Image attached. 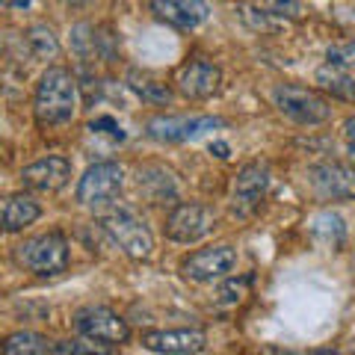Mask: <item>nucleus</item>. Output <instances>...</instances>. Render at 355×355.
<instances>
[{
    "instance_id": "bb28decb",
    "label": "nucleus",
    "mask_w": 355,
    "mask_h": 355,
    "mask_svg": "<svg viewBox=\"0 0 355 355\" xmlns=\"http://www.w3.org/2000/svg\"><path fill=\"white\" fill-rule=\"evenodd\" d=\"M326 57H329V62L349 69V65H355V42H349V44H338V48H329Z\"/></svg>"
},
{
    "instance_id": "2eb2a0df",
    "label": "nucleus",
    "mask_w": 355,
    "mask_h": 355,
    "mask_svg": "<svg viewBox=\"0 0 355 355\" xmlns=\"http://www.w3.org/2000/svg\"><path fill=\"white\" fill-rule=\"evenodd\" d=\"M151 12L181 30H193L207 21L210 6L207 0H151Z\"/></svg>"
},
{
    "instance_id": "a211bd4d",
    "label": "nucleus",
    "mask_w": 355,
    "mask_h": 355,
    "mask_svg": "<svg viewBox=\"0 0 355 355\" xmlns=\"http://www.w3.org/2000/svg\"><path fill=\"white\" fill-rule=\"evenodd\" d=\"M128 86L148 104H169L172 101V89L166 86L163 80H157L154 74H148V71H130L128 74Z\"/></svg>"
},
{
    "instance_id": "f704fd0d",
    "label": "nucleus",
    "mask_w": 355,
    "mask_h": 355,
    "mask_svg": "<svg viewBox=\"0 0 355 355\" xmlns=\"http://www.w3.org/2000/svg\"><path fill=\"white\" fill-rule=\"evenodd\" d=\"M0 210H3V205H0Z\"/></svg>"
},
{
    "instance_id": "c756f323",
    "label": "nucleus",
    "mask_w": 355,
    "mask_h": 355,
    "mask_svg": "<svg viewBox=\"0 0 355 355\" xmlns=\"http://www.w3.org/2000/svg\"><path fill=\"white\" fill-rule=\"evenodd\" d=\"M210 151H214L219 160H228V146L225 142H210Z\"/></svg>"
},
{
    "instance_id": "5701e85b",
    "label": "nucleus",
    "mask_w": 355,
    "mask_h": 355,
    "mask_svg": "<svg viewBox=\"0 0 355 355\" xmlns=\"http://www.w3.org/2000/svg\"><path fill=\"white\" fill-rule=\"evenodd\" d=\"M311 231H314V237L320 243H326V246H340L343 243V219L338 214H323L314 219V225H311Z\"/></svg>"
},
{
    "instance_id": "72a5a7b5",
    "label": "nucleus",
    "mask_w": 355,
    "mask_h": 355,
    "mask_svg": "<svg viewBox=\"0 0 355 355\" xmlns=\"http://www.w3.org/2000/svg\"><path fill=\"white\" fill-rule=\"evenodd\" d=\"M71 3H89V0H71Z\"/></svg>"
},
{
    "instance_id": "423d86ee",
    "label": "nucleus",
    "mask_w": 355,
    "mask_h": 355,
    "mask_svg": "<svg viewBox=\"0 0 355 355\" xmlns=\"http://www.w3.org/2000/svg\"><path fill=\"white\" fill-rule=\"evenodd\" d=\"M121 166L119 163H95L83 172L80 184H77V202L86 207H101L110 205L121 193Z\"/></svg>"
},
{
    "instance_id": "39448f33",
    "label": "nucleus",
    "mask_w": 355,
    "mask_h": 355,
    "mask_svg": "<svg viewBox=\"0 0 355 355\" xmlns=\"http://www.w3.org/2000/svg\"><path fill=\"white\" fill-rule=\"evenodd\" d=\"M74 329L86 340L104 343V347H121L130 338L128 323L107 305H86L74 314Z\"/></svg>"
},
{
    "instance_id": "393cba45",
    "label": "nucleus",
    "mask_w": 355,
    "mask_h": 355,
    "mask_svg": "<svg viewBox=\"0 0 355 355\" xmlns=\"http://www.w3.org/2000/svg\"><path fill=\"white\" fill-rule=\"evenodd\" d=\"M270 9L272 15H279V18H302L305 15V9L299 0H270Z\"/></svg>"
},
{
    "instance_id": "4be33fe9",
    "label": "nucleus",
    "mask_w": 355,
    "mask_h": 355,
    "mask_svg": "<svg viewBox=\"0 0 355 355\" xmlns=\"http://www.w3.org/2000/svg\"><path fill=\"white\" fill-rule=\"evenodd\" d=\"M24 39H27V48L33 51V57H39V60H48L60 51V42H57V36H53V30L44 27V24L30 27Z\"/></svg>"
},
{
    "instance_id": "4468645a",
    "label": "nucleus",
    "mask_w": 355,
    "mask_h": 355,
    "mask_svg": "<svg viewBox=\"0 0 355 355\" xmlns=\"http://www.w3.org/2000/svg\"><path fill=\"white\" fill-rule=\"evenodd\" d=\"M142 347L166 355H190L207 347V335L202 329H175V331H146Z\"/></svg>"
},
{
    "instance_id": "dca6fc26",
    "label": "nucleus",
    "mask_w": 355,
    "mask_h": 355,
    "mask_svg": "<svg viewBox=\"0 0 355 355\" xmlns=\"http://www.w3.org/2000/svg\"><path fill=\"white\" fill-rule=\"evenodd\" d=\"M42 216V207L36 198L30 196H12L3 202V210H0V231L6 234H15V231H24L27 225H33Z\"/></svg>"
},
{
    "instance_id": "a878e982",
    "label": "nucleus",
    "mask_w": 355,
    "mask_h": 355,
    "mask_svg": "<svg viewBox=\"0 0 355 355\" xmlns=\"http://www.w3.org/2000/svg\"><path fill=\"white\" fill-rule=\"evenodd\" d=\"M89 130H92V133H107V137H113V139H125V130H121L119 121L110 119V116L92 119V121H89Z\"/></svg>"
},
{
    "instance_id": "6ab92c4d",
    "label": "nucleus",
    "mask_w": 355,
    "mask_h": 355,
    "mask_svg": "<svg viewBox=\"0 0 355 355\" xmlns=\"http://www.w3.org/2000/svg\"><path fill=\"white\" fill-rule=\"evenodd\" d=\"M317 83L331 92L335 98H343V101H355V80L343 71V65L329 62L323 69H317Z\"/></svg>"
},
{
    "instance_id": "9b49d317",
    "label": "nucleus",
    "mask_w": 355,
    "mask_h": 355,
    "mask_svg": "<svg viewBox=\"0 0 355 355\" xmlns=\"http://www.w3.org/2000/svg\"><path fill=\"white\" fill-rule=\"evenodd\" d=\"M237 266V249L231 246H210L187 254L181 261V272L193 282H214L228 275Z\"/></svg>"
},
{
    "instance_id": "0eeeda50",
    "label": "nucleus",
    "mask_w": 355,
    "mask_h": 355,
    "mask_svg": "<svg viewBox=\"0 0 355 355\" xmlns=\"http://www.w3.org/2000/svg\"><path fill=\"white\" fill-rule=\"evenodd\" d=\"M308 184L323 202H343L355 198V163H320L311 166Z\"/></svg>"
},
{
    "instance_id": "20e7f679",
    "label": "nucleus",
    "mask_w": 355,
    "mask_h": 355,
    "mask_svg": "<svg viewBox=\"0 0 355 355\" xmlns=\"http://www.w3.org/2000/svg\"><path fill=\"white\" fill-rule=\"evenodd\" d=\"M272 101L279 113L293 119L296 125H323L331 119V104L326 98L302 86H275Z\"/></svg>"
},
{
    "instance_id": "412c9836",
    "label": "nucleus",
    "mask_w": 355,
    "mask_h": 355,
    "mask_svg": "<svg viewBox=\"0 0 355 355\" xmlns=\"http://www.w3.org/2000/svg\"><path fill=\"white\" fill-rule=\"evenodd\" d=\"M101 42L104 36H98V27L92 24H77L71 30V48L80 60H95L101 53Z\"/></svg>"
},
{
    "instance_id": "f8f14e48",
    "label": "nucleus",
    "mask_w": 355,
    "mask_h": 355,
    "mask_svg": "<svg viewBox=\"0 0 355 355\" xmlns=\"http://www.w3.org/2000/svg\"><path fill=\"white\" fill-rule=\"evenodd\" d=\"M178 92L184 98H193V101H205V98H214L222 86V71L219 65L207 62V60H193L178 69Z\"/></svg>"
},
{
    "instance_id": "1a4fd4ad",
    "label": "nucleus",
    "mask_w": 355,
    "mask_h": 355,
    "mask_svg": "<svg viewBox=\"0 0 355 355\" xmlns=\"http://www.w3.org/2000/svg\"><path fill=\"white\" fill-rule=\"evenodd\" d=\"M216 128H225V121L216 116H157V119H148L146 133L160 142H184Z\"/></svg>"
},
{
    "instance_id": "b1692460",
    "label": "nucleus",
    "mask_w": 355,
    "mask_h": 355,
    "mask_svg": "<svg viewBox=\"0 0 355 355\" xmlns=\"http://www.w3.org/2000/svg\"><path fill=\"white\" fill-rule=\"evenodd\" d=\"M275 18L279 15H272L270 9L266 12H258V9H243V21L252 27V30H258V33H275Z\"/></svg>"
},
{
    "instance_id": "7c9ffc66",
    "label": "nucleus",
    "mask_w": 355,
    "mask_h": 355,
    "mask_svg": "<svg viewBox=\"0 0 355 355\" xmlns=\"http://www.w3.org/2000/svg\"><path fill=\"white\" fill-rule=\"evenodd\" d=\"M343 133H347L349 142H355V116H349L347 121H343Z\"/></svg>"
},
{
    "instance_id": "9d476101",
    "label": "nucleus",
    "mask_w": 355,
    "mask_h": 355,
    "mask_svg": "<svg viewBox=\"0 0 355 355\" xmlns=\"http://www.w3.org/2000/svg\"><path fill=\"white\" fill-rule=\"evenodd\" d=\"M266 187H270V169H266V163H246L237 172L231 210H234L237 216H252L263 202Z\"/></svg>"
},
{
    "instance_id": "2f4dec72",
    "label": "nucleus",
    "mask_w": 355,
    "mask_h": 355,
    "mask_svg": "<svg viewBox=\"0 0 355 355\" xmlns=\"http://www.w3.org/2000/svg\"><path fill=\"white\" fill-rule=\"evenodd\" d=\"M0 3H9V6H18V9H27L30 0H0Z\"/></svg>"
},
{
    "instance_id": "aec40b11",
    "label": "nucleus",
    "mask_w": 355,
    "mask_h": 355,
    "mask_svg": "<svg viewBox=\"0 0 355 355\" xmlns=\"http://www.w3.org/2000/svg\"><path fill=\"white\" fill-rule=\"evenodd\" d=\"M0 349L6 355H44V352H53V343L48 338L36 335V331H15V335H9L0 343Z\"/></svg>"
},
{
    "instance_id": "f3484780",
    "label": "nucleus",
    "mask_w": 355,
    "mask_h": 355,
    "mask_svg": "<svg viewBox=\"0 0 355 355\" xmlns=\"http://www.w3.org/2000/svg\"><path fill=\"white\" fill-rule=\"evenodd\" d=\"M139 190L151 198V205H166L178 196L172 175L166 169H160V166H146V169H139Z\"/></svg>"
},
{
    "instance_id": "cd10ccee",
    "label": "nucleus",
    "mask_w": 355,
    "mask_h": 355,
    "mask_svg": "<svg viewBox=\"0 0 355 355\" xmlns=\"http://www.w3.org/2000/svg\"><path fill=\"white\" fill-rule=\"evenodd\" d=\"M53 352H60V355H92V352H101L98 347H86L83 340H60V343H53Z\"/></svg>"
},
{
    "instance_id": "ddd939ff",
    "label": "nucleus",
    "mask_w": 355,
    "mask_h": 355,
    "mask_svg": "<svg viewBox=\"0 0 355 355\" xmlns=\"http://www.w3.org/2000/svg\"><path fill=\"white\" fill-rule=\"evenodd\" d=\"M69 178H71V163L65 157H44L21 169L24 187H30L36 193H57L69 184Z\"/></svg>"
},
{
    "instance_id": "f03ea898",
    "label": "nucleus",
    "mask_w": 355,
    "mask_h": 355,
    "mask_svg": "<svg viewBox=\"0 0 355 355\" xmlns=\"http://www.w3.org/2000/svg\"><path fill=\"white\" fill-rule=\"evenodd\" d=\"M15 261L36 275H60L69 266V240L60 231H48V234L24 240L15 249Z\"/></svg>"
},
{
    "instance_id": "6e6552de",
    "label": "nucleus",
    "mask_w": 355,
    "mask_h": 355,
    "mask_svg": "<svg viewBox=\"0 0 355 355\" xmlns=\"http://www.w3.org/2000/svg\"><path fill=\"white\" fill-rule=\"evenodd\" d=\"M214 225H216L214 210H207L205 205H196V202H184L166 219V237L175 243H196L205 234H210Z\"/></svg>"
},
{
    "instance_id": "473e14b6",
    "label": "nucleus",
    "mask_w": 355,
    "mask_h": 355,
    "mask_svg": "<svg viewBox=\"0 0 355 355\" xmlns=\"http://www.w3.org/2000/svg\"><path fill=\"white\" fill-rule=\"evenodd\" d=\"M349 157H352V163H355V142H352V146H349Z\"/></svg>"
},
{
    "instance_id": "7ed1b4c3",
    "label": "nucleus",
    "mask_w": 355,
    "mask_h": 355,
    "mask_svg": "<svg viewBox=\"0 0 355 355\" xmlns=\"http://www.w3.org/2000/svg\"><path fill=\"white\" fill-rule=\"evenodd\" d=\"M101 228L113 237V243L128 254V258H133V261H148L151 258L154 237H151L148 225L133 214V210H125V207L110 210V214L101 216Z\"/></svg>"
},
{
    "instance_id": "c85d7f7f",
    "label": "nucleus",
    "mask_w": 355,
    "mask_h": 355,
    "mask_svg": "<svg viewBox=\"0 0 355 355\" xmlns=\"http://www.w3.org/2000/svg\"><path fill=\"white\" fill-rule=\"evenodd\" d=\"M243 291H246V282H228V284L219 291V296H222V302H240Z\"/></svg>"
},
{
    "instance_id": "f257e3e1",
    "label": "nucleus",
    "mask_w": 355,
    "mask_h": 355,
    "mask_svg": "<svg viewBox=\"0 0 355 355\" xmlns=\"http://www.w3.org/2000/svg\"><path fill=\"white\" fill-rule=\"evenodd\" d=\"M33 113L42 128H60L69 125L77 113V83L69 69L53 65L42 74L36 86V101H33Z\"/></svg>"
}]
</instances>
